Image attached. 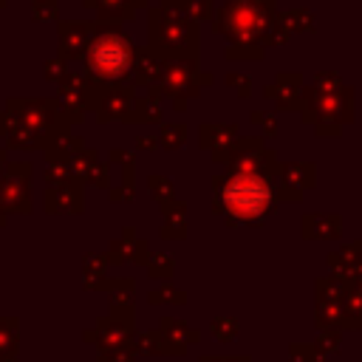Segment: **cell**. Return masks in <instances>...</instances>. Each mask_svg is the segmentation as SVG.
Segmentation results:
<instances>
[{"label": "cell", "instance_id": "cell-4", "mask_svg": "<svg viewBox=\"0 0 362 362\" xmlns=\"http://www.w3.org/2000/svg\"><path fill=\"white\" fill-rule=\"evenodd\" d=\"M0 209L3 212H23L28 209V167L8 170L0 178Z\"/></svg>", "mask_w": 362, "mask_h": 362}, {"label": "cell", "instance_id": "cell-6", "mask_svg": "<svg viewBox=\"0 0 362 362\" xmlns=\"http://www.w3.org/2000/svg\"><path fill=\"white\" fill-rule=\"evenodd\" d=\"M328 269H331L334 277H342V280L351 283L362 269V240L345 243L334 255H328Z\"/></svg>", "mask_w": 362, "mask_h": 362}, {"label": "cell", "instance_id": "cell-12", "mask_svg": "<svg viewBox=\"0 0 362 362\" xmlns=\"http://www.w3.org/2000/svg\"><path fill=\"white\" fill-rule=\"evenodd\" d=\"M212 334H215L218 339L229 342V339L238 334V322H235V320H215V322H212Z\"/></svg>", "mask_w": 362, "mask_h": 362}, {"label": "cell", "instance_id": "cell-10", "mask_svg": "<svg viewBox=\"0 0 362 362\" xmlns=\"http://www.w3.org/2000/svg\"><path fill=\"white\" fill-rule=\"evenodd\" d=\"M314 348L320 356H331L342 348V331H320V337L314 339Z\"/></svg>", "mask_w": 362, "mask_h": 362}, {"label": "cell", "instance_id": "cell-11", "mask_svg": "<svg viewBox=\"0 0 362 362\" xmlns=\"http://www.w3.org/2000/svg\"><path fill=\"white\" fill-rule=\"evenodd\" d=\"M288 359L291 362H325V356H320L314 345H291Z\"/></svg>", "mask_w": 362, "mask_h": 362}, {"label": "cell", "instance_id": "cell-7", "mask_svg": "<svg viewBox=\"0 0 362 362\" xmlns=\"http://www.w3.org/2000/svg\"><path fill=\"white\" fill-rule=\"evenodd\" d=\"M342 235V218L337 212H308L303 215V238L311 240H337Z\"/></svg>", "mask_w": 362, "mask_h": 362}, {"label": "cell", "instance_id": "cell-3", "mask_svg": "<svg viewBox=\"0 0 362 362\" xmlns=\"http://www.w3.org/2000/svg\"><path fill=\"white\" fill-rule=\"evenodd\" d=\"M317 328L320 331H362V314H356L348 305V297L342 303H317Z\"/></svg>", "mask_w": 362, "mask_h": 362}, {"label": "cell", "instance_id": "cell-8", "mask_svg": "<svg viewBox=\"0 0 362 362\" xmlns=\"http://www.w3.org/2000/svg\"><path fill=\"white\" fill-rule=\"evenodd\" d=\"M127 322H119L116 317L113 320H105L93 334H88V339L93 337V342H102L107 351H113V348H122V342L127 339Z\"/></svg>", "mask_w": 362, "mask_h": 362}, {"label": "cell", "instance_id": "cell-1", "mask_svg": "<svg viewBox=\"0 0 362 362\" xmlns=\"http://www.w3.org/2000/svg\"><path fill=\"white\" fill-rule=\"evenodd\" d=\"M274 153L260 141H243L232 153L229 170L215 178V209L223 212L229 223H260L269 218L280 198L283 184L277 178Z\"/></svg>", "mask_w": 362, "mask_h": 362}, {"label": "cell", "instance_id": "cell-5", "mask_svg": "<svg viewBox=\"0 0 362 362\" xmlns=\"http://www.w3.org/2000/svg\"><path fill=\"white\" fill-rule=\"evenodd\" d=\"M277 178L283 184V198H303L305 189L314 187L317 181V167L314 164H305V161H294V164H280L277 167Z\"/></svg>", "mask_w": 362, "mask_h": 362}, {"label": "cell", "instance_id": "cell-9", "mask_svg": "<svg viewBox=\"0 0 362 362\" xmlns=\"http://www.w3.org/2000/svg\"><path fill=\"white\" fill-rule=\"evenodd\" d=\"M351 291V283L342 280V277H320L317 280V303H342Z\"/></svg>", "mask_w": 362, "mask_h": 362}, {"label": "cell", "instance_id": "cell-13", "mask_svg": "<svg viewBox=\"0 0 362 362\" xmlns=\"http://www.w3.org/2000/svg\"><path fill=\"white\" fill-rule=\"evenodd\" d=\"M17 348V334H14V325H3L0 322V356L11 354Z\"/></svg>", "mask_w": 362, "mask_h": 362}, {"label": "cell", "instance_id": "cell-14", "mask_svg": "<svg viewBox=\"0 0 362 362\" xmlns=\"http://www.w3.org/2000/svg\"><path fill=\"white\" fill-rule=\"evenodd\" d=\"M102 362H130V354H124L122 348H113L102 354Z\"/></svg>", "mask_w": 362, "mask_h": 362}, {"label": "cell", "instance_id": "cell-15", "mask_svg": "<svg viewBox=\"0 0 362 362\" xmlns=\"http://www.w3.org/2000/svg\"><path fill=\"white\" fill-rule=\"evenodd\" d=\"M201 362H249V356H204Z\"/></svg>", "mask_w": 362, "mask_h": 362}, {"label": "cell", "instance_id": "cell-2", "mask_svg": "<svg viewBox=\"0 0 362 362\" xmlns=\"http://www.w3.org/2000/svg\"><path fill=\"white\" fill-rule=\"evenodd\" d=\"M133 51L119 34H99L88 51V71L96 79H119L130 71Z\"/></svg>", "mask_w": 362, "mask_h": 362}]
</instances>
